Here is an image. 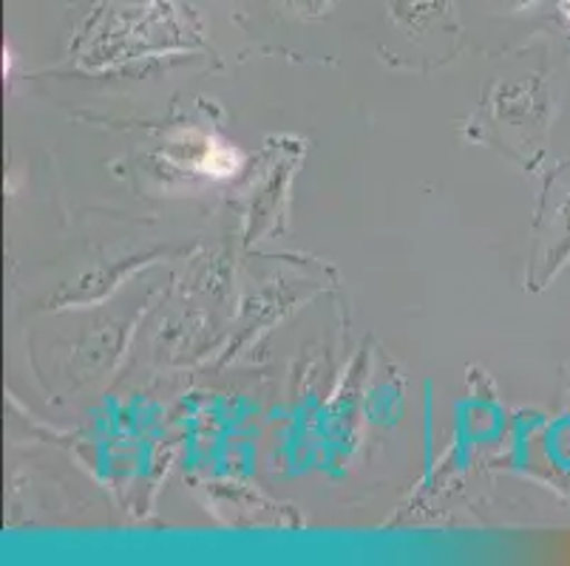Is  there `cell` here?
Returning a JSON list of instances; mask_svg holds the SVG:
<instances>
[{"label":"cell","instance_id":"5","mask_svg":"<svg viewBox=\"0 0 570 566\" xmlns=\"http://www.w3.org/2000/svg\"><path fill=\"white\" fill-rule=\"evenodd\" d=\"M557 12H559V20L564 23V29L570 31V0H559Z\"/></svg>","mask_w":570,"mask_h":566},{"label":"cell","instance_id":"3","mask_svg":"<svg viewBox=\"0 0 570 566\" xmlns=\"http://www.w3.org/2000/svg\"><path fill=\"white\" fill-rule=\"evenodd\" d=\"M276 3L287 12L298 14V18H321V14L330 12L335 0H276Z\"/></svg>","mask_w":570,"mask_h":566},{"label":"cell","instance_id":"1","mask_svg":"<svg viewBox=\"0 0 570 566\" xmlns=\"http://www.w3.org/2000/svg\"><path fill=\"white\" fill-rule=\"evenodd\" d=\"M570 261V162L559 165L548 179L537 218V261L533 280L542 287Z\"/></svg>","mask_w":570,"mask_h":566},{"label":"cell","instance_id":"2","mask_svg":"<svg viewBox=\"0 0 570 566\" xmlns=\"http://www.w3.org/2000/svg\"><path fill=\"white\" fill-rule=\"evenodd\" d=\"M386 9L392 23L412 38L452 23L454 14L452 0H386Z\"/></svg>","mask_w":570,"mask_h":566},{"label":"cell","instance_id":"4","mask_svg":"<svg viewBox=\"0 0 570 566\" xmlns=\"http://www.w3.org/2000/svg\"><path fill=\"white\" fill-rule=\"evenodd\" d=\"M539 0H494V7L508 9V12H520V9L537 7Z\"/></svg>","mask_w":570,"mask_h":566}]
</instances>
